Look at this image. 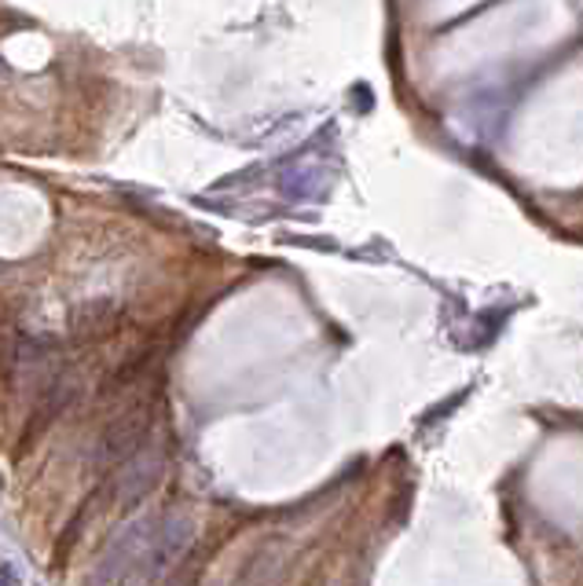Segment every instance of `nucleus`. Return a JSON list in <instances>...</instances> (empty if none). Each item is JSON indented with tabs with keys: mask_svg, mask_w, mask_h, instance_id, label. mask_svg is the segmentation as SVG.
<instances>
[{
	"mask_svg": "<svg viewBox=\"0 0 583 586\" xmlns=\"http://www.w3.org/2000/svg\"><path fill=\"white\" fill-rule=\"evenodd\" d=\"M194 535H199V524L188 513H169L158 521L151 546L140 557V565L129 576V586H155L162 583L169 572H173L180 561L188 557V550L194 546Z\"/></svg>",
	"mask_w": 583,
	"mask_h": 586,
	"instance_id": "f257e3e1",
	"label": "nucleus"
},
{
	"mask_svg": "<svg viewBox=\"0 0 583 586\" xmlns=\"http://www.w3.org/2000/svg\"><path fill=\"white\" fill-rule=\"evenodd\" d=\"M162 516H136L132 524H125L118 535L110 539L107 550L96 557L93 565V586H118V583H129V576L140 565V557L147 554V546H151V535Z\"/></svg>",
	"mask_w": 583,
	"mask_h": 586,
	"instance_id": "f03ea898",
	"label": "nucleus"
},
{
	"mask_svg": "<svg viewBox=\"0 0 583 586\" xmlns=\"http://www.w3.org/2000/svg\"><path fill=\"white\" fill-rule=\"evenodd\" d=\"M147 436H151V411H147V407H129L125 415L110 418L107 425H103L99 440L93 447V466L96 469H107V466L118 469L125 458L144 451Z\"/></svg>",
	"mask_w": 583,
	"mask_h": 586,
	"instance_id": "7ed1b4c3",
	"label": "nucleus"
},
{
	"mask_svg": "<svg viewBox=\"0 0 583 586\" xmlns=\"http://www.w3.org/2000/svg\"><path fill=\"white\" fill-rule=\"evenodd\" d=\"M162 473H166V455L158 451V447H144V451H136L132 458H125V462L114 469V480L107 484L114 505L132 510L136 502H144L158 484H162Z\"/></svg>",
	"mask_w": 583,
	"mask_h": 586,
	"instance_id": "20e7f679",
	"label": "nucleus"
},
{
	"mask_svg": "<svg viewBox=\"0 0 583 586\" xmlns=\"http://www.w3.org/2000/svg\"><path fill=\"white\" fill-rule=\"evenodd\" d=\"M118 323H121V305L110 301V297H93V301L77 305L71 312V338L82 344H93L114 334Z\"/></svg>",
	"mask_w": 583,
	"mask_h": 586,
	"instance_id": "39448f33",
	"label": "nucleus"
},
{
	"mask_svg": "<svg viewBox=\"0 0 583 586\" xmlns=\"http://www.w3.org/2000/svg\"><path fill=\"white\" fill-rule=\"evenodd\" d=\"M77 388H82V385H77L71 374H55V377H52L49 388H44L41 399H38V411H33V418H30V425H26V429H30L26 444H30L38 433H44V425H52L55 418L63 415L66 407H71V399L77 396ZM26 444H22V447H26Z\"/></svg>",
	"mask_w": 583,
	"mask_h": 586,
	"instance_id": "423d86ee",
	"label": "nucleus"
},
{
	"mask_svg": "<svg viewBox=\"0 0 583 586\" xmlns=\"http://www.w3.org/2000/svg\"><path fill=\"white\" fill-rule=\"evenodd\" d=\"M49 355H52V341H44V338H15V344H11V355H8V374L19 377V385H30L33 377L44 374Z\"/></svg>",
	"mask_w": 583,
	"mask_h": 586,
	"instance_id": "0eeeda50",
	"label": "nucleus"
},
{
	"mask_svg": "<svg viewBox=\"0 0 583 586\" xmlns=\"http://www.w3.org/2000/svg\"><path fill=\"white\" fill-rule=\"evenodd\" d=\"M199 576H202V561H180V565L169 572L162 579V586H199Z\"/></svg>",
	"mask_w": 583,
	"mask_h": 586,
	"instance_id": "6e6552de",
	"label": "nucleus"
},
{
	"mask_svg": "<svg viewBox=\"0 0 583 586\" xmlns=\"http://www.w3.org/2000/svg\"><path fill=\"white\" fill-rule=\"evenodd\" d=\"M0 586H19V576L11 565H0Z\"/></svg>",
	"mask_w": 583,
	"mask_h": 586,
	"instance_id": "1a4fd4ad",
	"label": "nucleus"
}]
</instances>
